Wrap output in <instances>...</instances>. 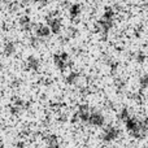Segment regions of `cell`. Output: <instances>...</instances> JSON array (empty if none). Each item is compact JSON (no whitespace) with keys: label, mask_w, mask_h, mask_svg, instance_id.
<instances>
[{"label":"cell","mask_w":148,"mask_h":148,"mask_svg":"<svg viewBox=\"0 0 148 148\" xmlns=\"http://www.w3.org/2000/svg\"><path fill=\"white\" fill-rule=\"evenodd\" d=\"M118 118L123 123L126 131L134 139H143L148 134V120L134 114L129 108H122L118 113Z\"/></svg>","instance_id":"1"},{"label":"cell","mask_w":148,"mask_h":148,"mask_svg":"<svg viewBox=\"0 0 148 148\" xmlns=\"http://www.w3.org/2000/svg\"><path fill=\"white\" fill-rule=\"evenodd\" d=\"M74 118L82 125H87L91 127L103 129L107 125L105 114L97 108H92L87 104H81L74 113Z\"/></svg>","instance_id":"2"},{"label":"cell","mask_w":148,"mask_h":148,"mask_svg":"<svg viewBox=\"0 0 148 148\" xmlns=\"http://www.w3.org/2000/svg\"><path fill=\"white\" fill-rule=\"evenodd\" d=\"M117 18V12L113 7H108L104 9L103 14L96 22V31L103 36L109 35V33L113 30Z\"/></svg>","instance_id":"3"},{"label":"cell","mask_w":148,"mask_h":148,"mask_svg":"<svg viewBox=\"0 0 148 148\" xmlns=\"http://www.w3.org/2000/svg\"><path fill=\"white\" fill-rule=\"evenodd\" d=\"M52 62H53L55 68L60 72H64V70L69 69L72 66V59H70L69 53L64 51L55 52L53 56H52Z\"/></svg>","instance_id":"4"},{"label":"cell","mask_w":148,"mask_h":148,"mask_svg":"<svg viewBox=\"0 0 148 148\" xmlns=\"http://www.w3.org/2000/svg\"><path fill=\"white\" fill-rule=\"evenodd\" d=\"M121 135V130L116 125H105L100 134V140L105 144L116 142Z\"/></svg>","instance_id":"5"},{"label":"cell","mask_w":148,"mask_h":148,"mask_svg":"<svg viewBox=\"0 0 148 148\" xmlns=\"http://www.w3.org/2000/svg\"><path fill=\"white\" fill-rule=\"evenodd\" d=\"M47 26L49 27V30H51L52 34H55V35H57V34L61 33L62 30V20L61 17H59V16L56 14H52L49 16L48 18H47Z\"/></svg>","instance_id":"6"},{"label":"cell","mask_w":148,"mask_h":148,"mask_svg":"<svg viewBox=\"0 0 148 148\" xmlns=\"http://www.w3.org/2000/svg\"><path fill=\"white\" fill-rule=\"evenodd\" d=\"M25 68H26V70L30 73H38L42 68L40 59H39L38 56H35V55H30V56L26 59Z\"/></svg>","instance_id":"7"},{"label":"cell","mask_w":148,"mask_h":148,"mask_svg":"<svg viewBox=\"0 0 148 148\" xmlns=\"http://www.w3.org/2000/svg\"><path fill=\"white\" fill-rule=\"evenodd\" d=\"M18 26H20V29L23 31V33H33L34 27H35L31 17L27 14H23L18 18Z\"/></svg>","instance_id":"8"},{"label":"cell","mask_w":148,"mask_h":148,"mask_svg":"<svg viewBox=\"0 0 148 148\" xmlns=\"http://www.w3.org/2000/svg\"><path fill=\"white\" fill-rule=\"evenodd\" d=\"M27 108V104H26L23 100H21V99H16L14 101L10 104V107H9V112L12 113L13 116H20L21 113L23 112V110Z\"/></svg>","instance_id":"9"},{"label":"cell","mask_w":148,"mask_h":148,"mask_svg":"<svg viewBox=\"0 0 148 148\" xmlns=\"http://www.w3.org/2000/svg\"><path fill=\"white\" fill-rule=\"evenodd\" d=\"M44 144L47 148H60L61 147V140L56 134H46L44 135Z\"/></svg>","instance_id":"10"},{"label":"cell","mask_w":148,"mask_h":148,"mask_svg":"<svg viewBox=\"0 0 148 148\" xmlns=\"http://www.w3.org/2000/svg\"><path fill=\"white\" fill-rule=\"evenodd\" d=\"M68 14H69L70 20H78L82 14V5L79 3H72L68 8Z\"/></svg>","instance_id":"11"},{"label":"cell","mask_w":148,"mask_h":148,"mask_svg":"<svg viewBox=\"0 0 148 148\" xmlns=\"http://www.w3.org/2000/svg\"><path fill=\"white\" fill-rule=\"evenodd\" d=\"M79 81H81V74L77 70H70L65 75V83L69 84V86H75V84L79 83Z\"/></svg>","instance_id":"12"},{"label":"cell","mask_w":148,"mask_h":148,"mask_svg":"<svg viewBox=\"0 0 148 148\" xmlns=\"http://www.w3.org/2000/svg\"><path fill=\"white\" fill-rule=\"evenodd\" d=\"M17 43L13 40H7L3 46V52H4L5 56H13V55L17 52Z\"/></svg>","instance_id":"13"},{"label":"cell","mask_w":148,"mask_h":148,"mask_svg":"<svg viewBox=\"0 0 148 148\" xmlns=\"http://www.w3.org/2000/svg\"><path fill=\"white\" fill-rule=\"evenodd\" d=\"M138 84H139V88H140L142 91H144V90H148V74L147 73L142 74V75L139 77Z\"/></svg>","instance_id":"14"},{"label":"cell","mask_w":148,"mask_h":148,"mask_svg":"<svg viewBox=\"0 0 148 148\" xmlns=\"http://www.w3.org/2000/svg\"><path fill=\"white\" fill-rule=\"evenodd\" d=\"M147 53H144L143 51H139V52H136L135 55H134V60H135V62L136 64H144V62L147 61Z\"/></svg>","instance_id":"15"},{"label":"cell","mask_w":148,"mask_h":148,"mask_svg":"<svg viewBox=\"0 0 148 148\" xmlns=\"http://www.w3.org/2000/svg\"><path fill=\"white\" fill-rule=\"evenodd\" d=\"M34 3H36V4H46L48 0H33Z\"/></svg>","instance_id":"16"},{"label":"cell","mask_w":148,"mask_h":148,"mask_svg":"<svg viewBox=\"0 0 148 148\" xmlns=\"http://www.w3.org/2000/svg\"><path fill=\"white\" fill-rule=\"evenodd\" d=\"M109 148H117V147H109Z\"/></svg>","instance_id":"17"}]
</instances>
